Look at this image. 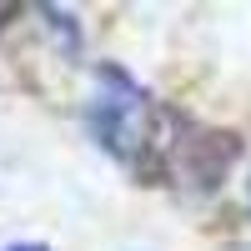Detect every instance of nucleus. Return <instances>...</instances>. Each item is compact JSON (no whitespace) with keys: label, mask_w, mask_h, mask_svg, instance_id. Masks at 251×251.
I'll list each match as a JSON object with an SVG mask.
<instances>
[{"label":"nucleus","mask_w":251,"mask_h":251,"mask_svg":"<svg viewBox=\"0 0 251 251\" xmlns=\"http://www.w3.org/2000/svg\"><path fill=\"white\" fill-rule=\"evenodd\" d=\"M15 15V5H0V30H5V20Z\"/></svg>","instance_id":"obj_3"},{"label":"nucleus","mask_w":251,"mask_h":251,"mask_svg":"<svg viewBox=\"0 0 251 251\" xmlns=\"http://www.w3.org/2000/svg\"><path fill=\"white\" fill-rule=\"evenodd\" d=\"M5 251H50V246H35V241H20V246H5Z\"/></svg>","instance_id":"obj_2"},{"label":"nucleus","mask_w":251,"mask_h":251,"mask_svg":"<svg viewBox=\"0 0 251 251\" xmlns=\"http://www.w3.org/2000/svg\"><path fill=\"white\" fill-rule=\"evenodd\" d=\"M86 131L106 156L121 166L151 176V166L166 156L171 166V111H161V100L141 86L136 75H126L121 66H100L96 71V91L86 100Z\"/></svg>","instance_id":"obj_1"}]
</instances>
